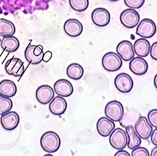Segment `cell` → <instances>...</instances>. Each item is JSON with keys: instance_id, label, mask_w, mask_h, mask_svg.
Wrapping results in <instances>:
<instances>
[{"instance_id": "6da1fadb", "label": "cell", "mask_w": 157, "mask_h": 156, "mask_svg": "<svg viewBox=\"0 0 157 156\" xmlns=\"http://www.w3.org/2000/svg\"><path fill=\"white\" fill-rule=\"evenodd\" d=\"M40 144L44 151L53 153L59 150L61 145V139L57 133L49 131L43 134L40 139Z\"/></svg>"}, {"instance_id": "7a4b0ae2", "label": "cell", "mask_w": 157, "mask_h": 156, "mask_svg": "<svg viewBox=\"0 0 157 156\" xmlns=\"http://www.w3.org/2000/svg\"><path fill=\"white\" fill-rule=\"evenodd\" d=\"M104 113L106 117L114 122H117L124 117V107L120 101H112L106 105Z\"/></svg>"}, {"instance_id": "3957f363", "label": "cell", "mask_w": 157, "mask_h": 156, "mask_svg": "<svg viewBox=\"0 0 157 156\" xmlns=\"http://www.w3.org/2000/svg\"><path fill=\"white\" fill-rule=\"evenodd\" d=\"M102 66L108 72H116L122 66V59L117 53L108 52L102 58Z\"/></svg>"}, {"instance_id": "277c9868", "label": "cell", "mask_w": 157, "mask_h": 156, "mask_svg": "<svg viewBox=\"0 0 157 156\" xmlns=\"http://www.w3.org/2000/svg\"><path fill=\"white\" fill-rule=\"evenodd\" d=\"M109 143L113 148L120 150L128 145V136L122 128H115L109 135Z\"/></svg>"}, {"instance_id": "5b68a950", "label": "cell", "mask_w": 157, "mask_h": 156, "mask_svg": "<svg viewBox=\"0 0 157 156\" xmlns=\"http://www.w3.org/2000/svg\"><path fill=\"white\" fill-rule=\"evenodd\" d=\"M156 32V25L152 20L143 19L136 29V34L142 39H150L154 36Z\"/></svg>"}, {"instance_id": "8992f818", "label": "cell", "mask_w": 157, "mask_h": 156, "mask_svg": "<svg viewBox=\"0 0 157 156\" xmlns=\"http://www.w3.org/2000/svg\"><path fill=\"white\" fill-rule=\"evenodd\" d=\"M120 22L127 28L132 29L138 26L140 22V15L136 9H126L120 14Z\"/></svg>"}, {"instance_id": "52a82bcc", "label": "cell", "mask_w": 157, "mask_h": 156, "mask_svg": "<svg viewBox=\"0 0 157 156\" xmlns=\"http://www.w3.org/2000/svg\"><path fill=\"white\" fill-rule=\"evenodd\" d=\"M135 131L140 139H148L151 135L153 132L152 126L148 122V119L145 117H138L134 127Z\"/></svg>"}, {"instance_id": "ba28073f", "label": "cell", "mask_w": 157, "mask_h": 156, "mask_svg": "<svg viewBox=\"0 0 157 156\" xmlns=\"http://www.w3.org/2000/svg\"><path fill=\"white\" fill-rule=\"evenodd\" d=\"M43 47L42 46H29L25 49V57L26 60L32 65H39L43 61L44 57Z\"/></svg>"}, {"instance_id": "9c48e42d", "label": "cell", "mask_w": 157, "mask_h": 156, "mask_svg": "<svg viewBox=\"0 0 157 156\" xmlns=\"http://www.w3.org/2000/svg\"><path fill=\"white\" fill-rule=\"evenodd\" d=\"M116 88L122 93H128L133 87V80L127 73H120L114 79Z\"/></svg>"}, {"instance_id": "30bf717a", "label": "cell", "mask_w": 157, "mask_h": 156, "mask_svg": "<svg viewBox=\"0 0 157 156\" xmlns=\"http://www.w3.org/2000/svg\"><path fill=\"white\" fill-rule=\"evenodd\" d=\"M110 13L103 7H98L92 12L91 19L98 27H105L110 22Z\"/></svg>"}, {"instance_id": "8fae6325", "label": "cell", "mask_w": 157, "mask_h": 156, "mask_svg": "<svg viewBox=\"0 0 157 156\" xmlns=\"http://www.w3.org/2000/svg\"><path fill=\"white\" fill-rule=\"evenodd\" d=\"M5 71L10 75L14 77H21L25 72L23 61L18 58H12L6 63Z\"/></svg>"}, {"instance_id": "7c38bea8", "label": "cell", "mask_w": 157, "mask_h": 156, "mask_svg": "<svg viewBox=\"0 0 157 156\" xmlns=\"http://www.w3.org/2000/svg\"><path fill=\"white\" fill-rule=\"evenodd\" d=\"M37 101L42 105L49 103L54 98V91L51 86L44 85L38 87L36 92Z\"/></svg>"}, {"instance_id": "4fadbf2b", "label": "cell", "mask_w": 157, "mask_h": 156, "mask_svg": "<svg viewBox=\"0 0 157 156\" xmlns=\"http://www.w3.org/2000/svg\"><path fill=\"white\" fill-rule=\"evenodd\" d=\"M116 50L117 54L124 61H131L134 58L135 53L133 51V46H132V43L130 41L124 40V41L120 42L117 46Z\"/></svg>"}, {"instance_id": "5bb4252c", "label": "cell", "mask_w": 157, "mask_h": 156, "mask_svg": "<svg viewBox=\"0 0 157 156\" xmlns=\"http://www.w3.org/2000/svg\"><path fill=\"white\" fill-rule=\"evenodd\" d=\"M19 122V115L15 111H9L1 117V124L4 129L7 131H12L17 128Z\"/></svg>"}, {"instance_id": "9a60e30c", "label": "cell", "mask_w": 157, "mask_h": 156, "mask_svg": "<svg viewBox=\"0 0 157 156\" xmlns=\"http://www.w3.org/2000/svg\"><path fill=\"white\" fill-rule=\"evenodd\" d=\"M83 27L82 23L77 19H68L64 24V31L70 37L75 38L82 33Z\"/></svg>"}, {"instance_id": "2e32d148", "label": "cell", "mask_w": 157, "mask_h": 156, "mask_svg": "<svg viewBox=\"0 0 157 156\" xmlns=\"http://www.w3.org/2000/svg\"><path fill=\"white\" fill-rule=\"evenodd\" d=\"M54 91L58 96L69 97L73 93V87L70 82L65 79H60L54 83Z\"/></svg>"}, {"instance_id": "e0dca14e", "label": "cell", "mask_w": 157, "mask_h": 156, "mask_svg": "<svg viewBox=\"0 0 157 156\" xmlns=\"http://www.w3.org/2000/svg\"><path fill=\"white\" fill-rule=\"evenodd\" d=\"M130 70L136 75H144L147 72L148 69V65L147 61L144 58L134 57L129 64Z\"/></svg>"}, {"instance_id": "ac0fdd59", "label": "cell", "mask_w": 157, "mask_h": 156, "mask_svg": "<svg viewBox=\"0 0 157 156\" xmlns=\"http://www.w3.org/2000/svg\"><path fill=\"white\" fill-rule=\"evenodd\" d=\"M98 133L102 137H108L115 129V124L107 117H101L96 124Z\"/></svg>"}, {"instance_id": "d6986e66", "label": "cell", "mask_w": 157, "mask_h": 156, "mask_svg": "<svg viewBox=\"0 0 157 156\" xmlns=\"http://www.w3.org/2000/svg\"><path fill=\"white\" fill-rule=\"evenodd\" d=\"M67 104L66 100L61 96L54 97L49 103V111L56 116L62 115L67 109Z\"/></svg>"}, {"instance_id": "ffe728a7", "label": "cell", "mask_w": 157, "mask_h": 156, "mask_svg": "<svg viewBox=\"0 0 157 156\" xmlns=\"http://www.w3.org/2000/svg\"><path fill=\"white\" fill-rule=\"evenodd\" d=\"M151 45L149 41L145 39H138L135 41L133 45L134 53L138 57H146L150 52Z\"/></svg>"}, {"instance_id": "44dd1931", "label": "cell", "mask_w": 157, "mask_h": 156, "mask_svg": "<svg viewBox=\"0 0 157 156\" xmlns=\"http://www.w3.org/2000/svg\"><path fill=\"white\" fill-rule=\"evenodd\" d=\"M125 132L128 136V147L130 150H133L140 147L141 144V139L137 135L133 126H128L126 127Z\"/></svg>"}, {"instance_id": "7402d4cb", "label": "cell", "mask_w": 157, "mask_h": 156, "mask_svg": "<svg viewBox=\"0 0 157 156\" xmlns=\"http://www.w3.org/2000/svg\"><path fill=\"white\" fill-rule=\"evenodd\" d=\"M17 93L15 83L10 80H4L0 82V95L7 98L13 97Z\"/></svg>"}, {"instance_id": "603a6c76", "label": "cell", "mask_w": 157, "mask_h": 156, "mask_svg": "<svg viewBox=\"0 0 157 156\" xmlns=\"http://www.w3.org/2000/svg\"><path fill=\"white\" fill-rule=\"evenodd\" d=\"M20 46V42L15 36L4 37L1 41V47L4 51L13 53L18 49Z\"/></svg>"}, {"instance_id": "cb8c5ba5", "label": "cell", "mask_w": 157, "mask_h": 156, "mask_svg": "<svg viewBox=\"0 0 157 156\" xmlns=\"http://www.w3.org/2000/svg\"><path fill=\"white\" fill-rule=\"evenodd\" d=\"M15 33V26L11 21L6 19H0V36H13Z\"/></svg>"}, {"instance_id": "d4e9b609", "label": "cell", "mask_w": 157, "mask_h": 156, "mask_svg": "<svg viewBox=\"0 0 157 156\" xmlns=\"http://www.w3.org/2000/svg\"><path fill=\"white\" fill-rule=\"evenodd\" d=\"M83 68L78 63H72L67 68V75L74 80H80L83 75Z\"/></svg>"}, {"instance_id": "484cf974", "label": "cell", "mask_w": 157, "mask_h": 156, "mask_svg": "<svg viewBox=\"0 0 157 156\" xmlns=\"http://www.w3.org/2000/svg\"><path fill=\"white\" fill-rule=\"evenodd\" d=\"M13 108V101L10 98L0 95V115L10 111Z\"/></svg>"}, {"instance_id": "4316f807", "label": "cell", "mask_w": 157, "mask_h": 156, "mask_svg": "<svg viewBox=\"0 0 157 156\" xmlns=\"http://www.w3.org/2000/svg\"><path fill=\"white\" fill-rule=\"evenodd\" d=\"M69 4L72 9L77 12H83L89 5L88 0H70Z\"/></svg>"}, {"instance_id": "83f0119b", "label": "cell", "mask_w": 157, "mask_h": 156, "mask_svg": "<svg viewBox=\"0 0 157 156\" xmlns=\"http://www.w3.org/2000/svg\"><path fill=\"white\" fill-rule=\"evenodd\" d=\"M124 2L127 7L132 9H139L145 2L144 0H124Z\"/></svg>"}, {"instance_id": "f1b7e54d", "label": "cell", "mask_w": 157, "mask_h": 156, "mask_svg": "<svg viewBox=\"0 0 157 156\" xmlns=\"http://www.w3.org/2000/svg\"><path fill=\"white\" fill-rule=\"evenodd\" d=\"M148 122L152 126V127L157 128V109H153L150 111L147 117Z\"/></svg>"}, {"instance_id": "f546056e", "label": "cell", "mask_w": 157, "mask_h": 156, "mask_svg": "<svg viewBox=\"0 0 157 156\" xmlns=\"http://www.w3.org/2000/svg\"><path fill=\"white\" fill-rule=\"evenodd\" d=\"M131 156H150L148 150L144 147H138L132 150Z\"/></svg>"}, {"instance_id": "4dcf8cb0", "label": "cell", "mask_w": 157, "mask_h": 156, "mask_svg": "<svg viewBox=\"0 0 157 156\" xmlns=\"http://www.w3.org/2000/svg\"><path fill=\"white\" fill-rule=\"evenodd\" d=\"M150 55L153 59L157 61V41L153 43L150 49Z\"/></svg>"}, {"instance_id": "1f68e13d", "label": "cell", "mask_w": 157, "mask_h": 156, "mask_svg": "<svg viewBox=\"0 0 157 156\" xmlns=\"http://www.w3.org/2000/svg\"><path fill=\"white\" fill-rule=\"evenodd\" d=\"M151 141L153 145L157 147V128L152 132L151 135Z\"/></svg>"}, {"instance_id": "d6a6232c", "label": "cell", "mask_w": 157, "mask_h": 156, "mask_svg": "<svg viewBox=\"0 0 157 156\" xmlns=\"http://www.w3.org/2000/svg\"><path fill=\"white\" fill-rule=\"evenodd\" d=\"M52 54L51 51H47L45 54H44V57H43V61H45V62H48L50 59H52Z\"/></svg>"}, {"instance_id": "836d02e7", "label": "cell", "mask_w": 157, "mask_h": 156, "mask_svg": "<svg viewBox=\"0 0 157 156\" xmlns=\"http://www.w3.org/2000/svg\"><path fill=\"white\" fill-rule=\"evenodd\" d=\"M114 156H130V155L128 151L124 150H120L117 152Z\"/></svg>"}, {"instance_id": "e575fe53", "label": "cell", "mask_w": 157, "mask_h": 156, "mask_svg": "<svg viewBox=\"0 0 157 156\" xmlns=\"http://www.w3.org/2000/svg\"><path fill=\"white\" fill-rule=\"evenodd\" d=\"M151 156H157V147L152 149L151 153Z\"/></svg>"}, {"instance_id": "d590c367", "label": "cell", "mask_w": 157, "mask_h": 156, "mask_svg": "<svg viewBox=\"0 0 157 156\" xmlns=\"http://www.w3.org/2000/svg\"><path fill=\"white\" fill-rule=\"evenodd\" d=\"M154 85H155V87L157 89V74L156 75H155L154 77Z\"/></svg>"}, {"instance_id": "8d00e7d4", "label": "cell", "mask_w": 157, "mask_h": 156, "mask_svg": "<svg viewBox=\"0 0 157 156\" xmlns=\"http://www.w3.org/2000/svg\"><path fill=\"white\" fill-rule=\"evenodd\" d=\"M44 156H54V155H51V154H47V155H44Z\"/></svg>"}, {"instance_id": "74e56055", "label": "cell", "mask_w": 157, "mask_h": 156, "mask_svg": "<svg viewBox=\"0 0 157 156\" xmlns=\"http://www.w3.org/2000/svg\"><path fill=\"white\" fill-rule=\"evenodd\" d=\"M1 41H2V40H1V39H0V43H1Z\"/></svg>"}]
</instances>
